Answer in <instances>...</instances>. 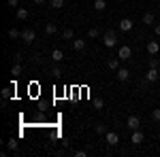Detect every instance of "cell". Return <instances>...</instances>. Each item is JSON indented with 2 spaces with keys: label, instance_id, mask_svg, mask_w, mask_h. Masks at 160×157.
Here are the masks:
<instances>
[{
  "label": "cell",
  "instance_id": "6da1fadb",
  "mask_svg": "<svg viewBox=\"0 0 160 157\" xmlns=\"http://www.w3.org/2000/svg\"><path fill=\"white\" fill-rule=\"evenodd\" d=\"M115 43H118V40H115V32H113V30L105 32V36H102V45H105L107 49H113V47H115Z\"/></svg>",
  "mask_w": 160,
  "mask_h": 157
},
{
  "label": "cell",
  "instance_id": "7a4b0ae2",
  "mask_svg": "<svg viewBox=\"0 0 160 157\" xmlns=\"http://www.w3.org/2000/svg\"><path fill=\"white\" fill-rule=\"evenodd\" d=\"M37 38V34H34V30H30V28H26V30H22V40H24L26 45H30L32 40Z\"/></svg>",
  "mask_w": 160,
  "mask_h": 157
},
{
  "label": "cell",
  "instance_id": "3957f363",
  "mask_svg": "<svg viewBox=\"0 0 160 157\" xmlns=\"http://www.w3.org/2000/svg\"><path fill=\"white\" fill-rule=\"evenodd\" d=\"M118 58H120V60H130V58H132V49L126 47V45H122L120 51H118Z\"/></svg>",
  "mask_w": 160,
  "mask_h": 157
},
{
  "label": "cell",
  "instance_id": "277c9868",
  "mask_svg": "<svg viewBox=\"0 0 160 157\" xmlns=\"http://www.w3.org/2000/svg\"><path fill=\"white\" fill-rule=\"evenodd\" d=\"M126 125L130 127V132H132V130H139V125H141V119H139L137 115H130V117L126 119Z\"/></svg>",
  "mask_w": 160,
  "mask_h": 157
},
{
  "label": "cell",
  "instance_id": "5b68a950",
  "mask_svg": "<svg viewBox=\"0 0 160 157\" xmlns=\"http://www.w3.org/2000/svg\"><path fill=\"white\" fill-rule=\"evenodd\" d=\"M158 68H149L148 70V74H145V81H148V83H156V81H158Z\"/></svg>",
  "mask_w": 160,
  "mask_h": 157
},
{
  "label": "cell",
  "instance_id": "8992f818",
  "mask_svg": "<svg viewBox=\"0 0 160 157\" xmlns=\"http://www.w3.org/2000/svg\"><path fill=\"white\" fill-rule=\"evenodd\" d=\"M143 138H145V136H143V132L132 130V134H130V142H132V145H141V142H143Z\"/></svg>",
  "mask_w": 160,
  "mask_h": 157
},
{
  "label": "cell",
  "instance_id": "52a82bcc",
  "mask_svg": "<svg viewBox=\"0 0 160 157\" xmlns=\"http://www.w3.org/2000/svg\"><path fill=\"white\" fill-rule=\"evenodd\" d=\"M115 76H118V81H128L130 79V70L128 68H118L115 70Z\"/></svg>",
  "mask_w": 160,
  "mask_h": 157
},
{
  "label": "cell",
  "instance_id": "ba28073f",
  "mask_svg": "<svg viewBox=\"0 0 160 157\" xmlns=\"http://www.w3.org/2000/svg\"><path fill=\"white\" fill-rule=\"evenodd\" d=\"M105 138H107V145H111V146H115L118 142H120V136L115 132H107L105 134Z\"/></svg>",
  "mask_w": 160,
  "mask_h": 157
},
{
  "label": "cell",
  "instance_id": "9c48e42d",
  "mask_svg": "<svg viewBox=\"0 0 160 157\" xmlns=\"http://www.w3.org/2000/svg\"><path fill=\"white\" fill-rule=\"evenodd\" d=\"M120 30H122V32H130V30H132V19L124 17L122 21H120Z\"/></svg>",
  "mask_w": 160,
  "mask_h": 157
},
{
  "label": "cell",
  "instance_id": "30bf717a",
  "mask_svg": "<svg viewBox=\"0 0 160 157\" xmlns=\"http://www.w3.org/2000/svg\"><path fill=\"white\" fill-rule=\"evenodd\" d=\"M51 60L56 62V64H60V62L64 60V51H62V49H53V51H51Z\"/></svg>",
  "mask_w": 160,
  "mask_h": 157
},
{
  "label": "cell",
  "instance_id": "8fae6325",
  "mask_svg": "<svg viewBox=\"0 0 160 157\" xmlns=\"http://www.w3.org/2000/svg\"><path fill=\"white\" fill-rule=\"evenodd\" d=\"M158 51H160V45L156 43V40H149V43H148V53H149V55H156Z\"/></svg>",
  "mask_w": 160,
  "mask_h": 157
},
{
  "label": "cell",
  "instance_id": "7c38bea8",
  "mask_svg": "<svg viewBox=\"0 0 160 157\" xmlns=\"http://www.w3.org/2000/svg\"><path fill=\"white\" fill-rule=\"evenodd\" d=\"M28 17H30V11H28V9H22V7H19V9H17V19H19V21H26Z\"/></svg>",
  "mask_w": 160,
  "mask_h": 157
},
{
  "label": "cell",
  "instance_id": "4fadbf2b",
  "mask_svg": "<svg viewBox=\"0 0 160 157\" xmlns=\"http://www.w3.org/2000/svg\"><path fill=\"white\" fill-rule=\"evenodd\" d=\"M56 32H58L56 24H45V36H53Z\"/></svg>",
  "mask_w": 160,
  "mask_h": 157
},
{
  "label": "cell",
  "instance_id": "5bb4252c",
  "mask_svg": "<svg viewBox=\"0 0 160 157\" xmlns=\"http://www.w3.org/2000/svg\"><path fill=\"white\" fill-rule=\"evenodd\" d=\"M73 49L75 51H83L86 49V40H81V38L79 40H73Z\"/></svg>",
  "mask_w": 160,
  "mask_h": 157
},
{
  "label": "cell",
  "instance_id": "9a60e30c",
  "mask_svg": "<svg viewBox=\"0 0 160 157\" xmlns=\"http://www.w3.org/2000/svg\"><path fill=\"white\" fill-rule=\"evenodd\" d=\"M154 19H156V17H154V13H152V11L143 15V24H148V25H152V24H154Z\"/></svg>",
  "mask_w": 160,
  "mask_h": 157
},
{
  "label": "cell",
  "instance_id": "2e32d148",
  "mask_svg": "<svg viewBox=\"0 0 160 157\" xmlns=\"http://www.w3.org/2000/svg\"><path fill=\"white\" fill-rule=\"evenodd\" d=\"M62 38H64V40H73V30H71V28H64V30H62Z\"/></svg>",
  "mask_w": 160,
  "mask_h": 157
},
{
  "label": "cell",
  "instance_id": "e0dca14e",
  "mask_svg": "<svg viewBox=\"0 0 160 157\" xmlns=\"http://www.w3.org/2000/svg\"><path fill=\"white\" fill-rule=\"evenodd\" d=\"M94 9H96V11H105V9H107V2H105V0H94Z\"/></svg>",
  "mask_w": 160,
  "mask_h": 157
},
{
  "label": "cell",
  "instance_id": "ac0fdd59",
  "mask_svg": "<svg viewBox=\"0 0 160 157\" xmlns=\"http://www.w3.org/2000/svg\"><path fill=\"white\" fill-rule=\"evenodd\" d=\"M107 66H109L111 70H118V68H120V58H115V60H109V62H107Z\"/></svg>",
  "mask_w": 160,
  "mask_h": 157
},
{
  "label": "cell",
  "instance_id": "d6986e66",
  "mask_svg": "<svg viewBox=\"0 0 160 157\" xmlns=\"http://www.w3.org/2000/svg\"><path fill=\"white\" fill-rule=\"evenodd\" d=\"M11 74L13 76H17V74H22V66H19V62H15L11 66Z\"/></svg>",
  "mask_w": 160,
  "mask_h": 157
},
{
  "label": "cell",
  "instance_id": "ffe728a7",
  "mask_svg": "<svg viewBox=\"0 0 160 157\" xmlns=\"http://www.w3.org/2000/svg\"><path fill=\"white\" fill-rule=\"evenodd\" d=\"M9 38H13V40H15V38H22V32L15 30V28H11V30H9Z\"/></svg>",
  "mask_w": 160,
  "mask_h": 157
},
{
  "label": "cell",
  "instance_id": "44dd1931",
  "mask_svg": "<svg viewBox=\"0 0 160 157\" xmlns=\"http://www.w3.org/2000/svg\"><path fill=\"white\" fill-rule=\"evenodd\" d=\"M49 4H51V9H62L64 7V0H51Z\"/></svg>",
  "mask_w": 160,
  "mask_h": 157
},
{
  "label": "cell",
  "instance_id": "7402d4cb",
  "mask_svg": "<svg viewBox=\"0 0 160 157\" xmlns=\"http://www.w3.org/2000/svg\"><path fill=\"white\" fill-rule=\"evenodd\" d=\"M88 36H90V38H96V36H98V30H96V28H90V30H88Z\"/></svg>",
  "mask_w": 160,
  "mask_h": 157
},
{
  "label": "cell",
  "instance_id": "603a6c76",
  "mask_svg": "<svg viewBox=\"0 0 160 157\" xmlns=\"http://www.w3.org/2000/svg\"><path fill=\"white\" fill-rule=\"evenodd\" d=\"M152 119H154V121H160V109H154V110H152Z\"/></svg>",
  "mask_w": 160,
  "mask_h": 157
},
{
  "label": "cell",
  "instance_id": "cb8c5ba5",
  "mask_svg": "<svg viewBox=\"0 0 160 157\" xmlns=\"http://www.w3.org/2000/svg\"><path fill=\"white\" fill-rule=\"evenodd\" d=\"M94 106H96V109H102V106H105V102H102V98H96V100H94Z\"/></svg>",
  "mask_w": 160,
  "mask_h": 157
},
{
  "label": "cell",
  "instance_id": "d4e9b609",
  "mask_svg": "<svg viewBox=\"0 0 160 157\" xmlns=\"http://www.w3.org/2000/svg\"><path fill=\"white\" fill-rule=\"evenodd\" d=\"M51 74H53V76H60V74H62V68H60V66H53V68H51Z\"/></svg>",
  "mask_w": 160,
  "mask_h": 157
},
{
  "label": "cell",
  "instance_id": "484cf974",
  "mask_svg": "<svg viewBox=\"0 0 160 157\" xmlns=\"http://www.w3.org/2000/svg\"><path fill=\"white\" fill-rule=\"evenodd\" d=\"M94 132H96V134H107V127H105V125H96Z\"/></svg>",
  "mask_w": 160,
  "mask_h": 157
},
{
  "label": "cell",
  "instance_id": "4316f807",
  "mask_svg": "<svg viewBox=\"0 0 160 157\" xmlns=\"http://www.w3.org/2000/svg\"><path fill=\"white\" fill-rule=\"evenodd\" d=\"M15 149H17V140L11 138V140H9V151H15Z\"/></svg>",
  "mask_w": 160,
  "mask_h": 157
},
{
  "label": "cell",
  "instance_id": "83f0119b",
  "mask_svg": "<svg viewBox=\"0 0 160 157\" xmlns=\"http://www.w3.org/2000/svg\"><path fill=\"white\" fill-rule=\"evenodd\" d=\"M149 68H158V60L156 58H149Z\"/></svg>",
  "mask_w": 160,
  "mask_h": 157
},
{
  "label": "cell",
  "instance_id": "f1b7e54d",
  "mask_svg": "<svg viewBox=\"0 0 160 157\" xmlns=\"http://www.w3.org/2000/svg\"><path fill=\"white\" fill-rule=\"evenodd\" d=\"M88 151H83V149H79V151H75V157H86Z\"/></svg>",
  "mask_w": 160,
  "mask_h": 157
},
{
  "label": "cell",
  "instance_id": "f546056e",
  "mask_svg": "<svg viewBox=\"0 0 160 157\" xmlns=\"http://www.w3.org/2000/svg\"><path fill=\"white\" fill-rule=\"evenodd\" d=\"M9 2V7H19V0H7Z\"/></svg>",
  "mask_w": 160,
  "mask_h": 157
},
{
  "label": "cell",
  "instance_id": "4dcf8cb0",
  "mask_svg": "<svg viewBox=\"0 0 160 157\" xmlns=\"http://www.w3.org/2000/svg\"><path fill=\"white\" fill-rule=\"evenodd\" d=\"M2 98H4V100L11 98V91H9V89H2Z\"/></svg>",
  "mask_w": 160,
  "mask_h": 157
},
{
  "label": "cell",
  "instance_id": "1f68e13d",
  "mask_svg": "<svg viewBox=\"0 0 160 157\" xmlns=\"http://www.w3.org/2000/svg\"><path fill=\"white\" fill-rule=\"evenodd\" d=\"M154 34H156V36H160V24L154 25Z\"/></svg>",
  "mask_w": 160,
  "mask_h": 157
},
{
  "label": "cell",
  "instance_id": "d6a6232c",
  "mask_svg": "<svg viewBox=\"0 0 160 157\" xmlns=\"http://www.w3.org/2000/svg\"><path fill=\"white\" fill-rule=\"evenodd\" d=\"M34 4H45V0H34Z\"/></svg>",
  "mask_w": 160,
  "mask_h": 157
}]
</instances>
